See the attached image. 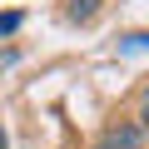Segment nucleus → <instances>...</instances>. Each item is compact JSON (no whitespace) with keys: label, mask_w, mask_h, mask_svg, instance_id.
I'll return each mask as SVG.
<instances>
[{"label":"nucleus","mask_w":149,"mask_h":149,"mask_svg":"<svg viewBox=\"0 0 149 149\" xmlns=\"http://www.w3.org/2000/svg\"><path fill=\"white\" fill-rule=\"evenodd\" d=\"M119 55H149V35L139 30V35H124L119 40Z\"/></svg>","instance_id":"2"},{"label":"nucleus","mask_w":149,"mask_h":149,"mask_svg":"<svg viewBox=\"0 0 149 149\" xmlns=\"http://www.w3.org/2000/svg\"><path fill=\"white\" fill-rule=\"evenodd\" d=\"M95 10H100V0H70V5H65V15H70V20H90Z\"/></svg>","instance_id":"3"},{"label":"nucleus","mask_w":149,"mask_h":149,"mask_svg":"<svg viewBox=\"0 0 149 149\" xmlns=\"http://www.w3.org/2000/svg\"><path fill=\"white\" fill-rule=\"evenodd\" d=\"M0 149H5V134H0Z\"/></svg>","instance_id":"6"},{"label":"nucleus","mask_w":149,"mask_h":149,"mask_svg":"<svg viewBox=\"0 0 149 149\" xmlns=\"http://www.w3.org/2000/svg\"><path fill=\"white\" fill-rule=\"evenodd\" d=\"M20 20H25L20 10H5V15H0V35H15V30H20Z\"/></svg>","instance_id":"4"},{"label":"nucleus","mask_w":149,"mask_h":149,"mask_svg":"<svg viewBox=\"0 0 149 149\" xmlns=\"http://www.w3.org/2000/svg\"><path fill=\"white\" fill-rule=\"evenodd\" d=\"M144 144V134H139V124H119V129H109L95 149H139Z\"/></svg>","instance_id":"1"},{"label":"nucleus","mask_w":149,"mask_h":149,"mask_svg":"<svg viewBox=\"0 0 149 149\" xmlns=\"http://www.w3.org/2000/svg\"><path fill=\"white\" fill-rule=\"evenodd\" d=\"M144 124H149V95H144Z\"/></svg>","instance_id":"5"}]
</instances>
